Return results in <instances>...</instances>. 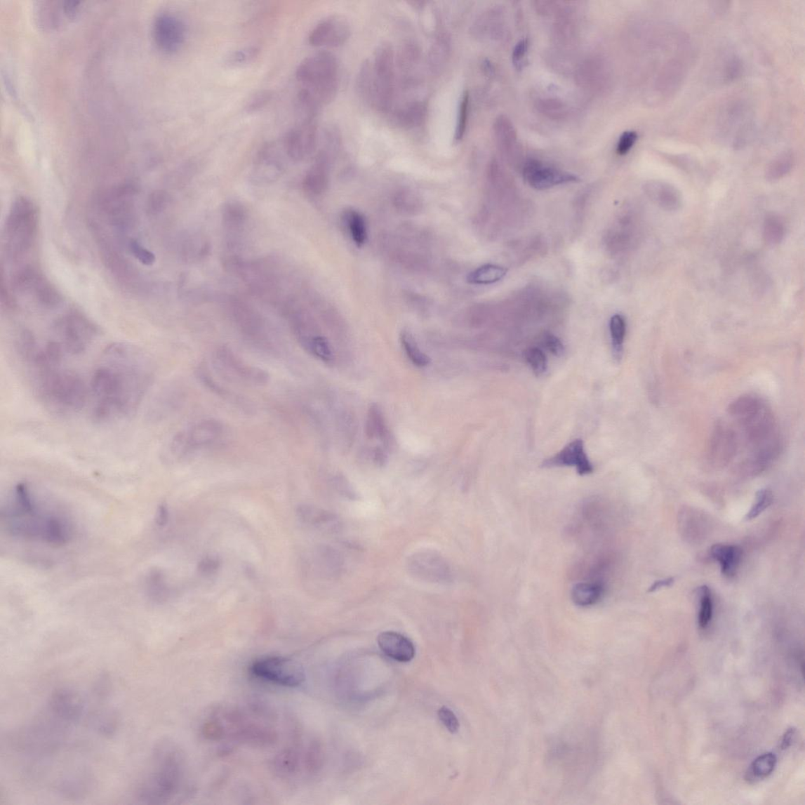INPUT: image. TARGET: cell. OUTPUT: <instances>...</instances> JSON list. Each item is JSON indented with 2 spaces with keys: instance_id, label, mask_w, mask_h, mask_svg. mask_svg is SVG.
Returning <instances> with one entry per match:
<instances>
[{
  "instance_id": "1",
  "label": "cell",
  "mask_w": 805,
  "mask_h": 805,
  "mask_svg": "<svg viewBox=\"0 0 805 805\" xmlns=\"http://www.w3.org/2000/svg\"><path fill=\"white\" fill-rule=\"evenodd\" d=\"M148 355L138 347L113 343L105 349L91 381L93 416L109 423L134 415L153 382Z\"/></svg>"
},
{
  "instance_id": "2",
  "label": "cell",
  "mask_w": 805,
  "mask_h": 805,
  "mask_svg": "<svg viewBox=\"0 0 805 805\" xmlns=\"http://www.w3.org/2000/svg\"><path fill=\"white\" fill-rule=\"evenodd\" d=\"M735 431L738 455L746 456L745 466L762 469L781 453L782 439L778 424L769 405L754 395H745L733 401L728 410Z\"/></svg>"
},
{
  "instance_id": "3",
  "label": "cell",
  "mask_w": 805,
  "mask_h": 805,
  "mask_svg": "<svg viewBox=\"0 0 805 805\" xmlns=\"http://www.w3.org/2000/svg\"><path fill=\"white\" fill-rule=\"evenodd\" d=\"M2 518L6 531L19 539L62 547L74 535L69 517L60 510L44 506L25 483L18 484L13 489Z\"/></svg>"
},
{
  "instance_id": "4",
  "label": "cell",
  "mask_w": 805,
  "mask_h": 805,
  "mask_svg": "<svg viewBox=\"0 0 805 805\" xmlns=\"http://www.w3.org/2000/svg\"><path fill=\"white\" fill-rule=\"evenodd\" d=\"M203 736L208 740L268 746L278 740L276 717L258 706L228 705L218 706L205 717Z\"/></svg>"
},
{
  "instance_id": "5",
  "label": "cell",
  "mask_w": 805,
  "mask_h": 805,
  "mask_svg": "<svg viewBox=\"0 0 805 805\" xmlns=\"http://www.w3.org/2000/svg\"><path fill=\"white\" fill-rule=\"evenodd\" d=\"M147 768L136 787L137 800L166 804L175 799L186 774V759L179 745L166 739L157 743Z\"/></svg>"
},
{
  "instance_id": "6",
  "label": "cell",
  "mask_w": 805,
  "mask_h": 805,
  "mask_svg": "<svg viewBox=\"0 0 805 805\" xmlns=\"http://www.w3.org/2000/svg\"><path fill=\"white\" fill-rule=\"evenodd\" d=\"M28 368L36 397L52 411L75 413L87 403L89 390L84 379L62 364L43 363Z\"/></svg>"
},
{
  "instance_id": "7",
  "label": "cell",
  "mask_w": 805,
  "mask_h": 805,
  "mask_svg": "<svg viewBox=\"0 0 805 805\" xmlns=\"http://www.w3.org/2000/svg\"><path fill=\"white\" fill-rule=\"evenodd\" d=\"M296 77L302 85L298 96L321 109L335 100L338 93L340 67L338 58L331 52H318L300 63Z\"/></svg>"
},
{
  "instance_id": "8",
  "label": "cell",
  "mask_w": 805,
  "mask_h": 805,
  "mask_svg": "<svg viewBox=\"0 0 805 805\" xmlns=\"http://www.w3.org/2000/svg\"><path fill=\"white\" fill-rule=\"evenodd\" d=\"M38 212L34 203L25 197L18 198L12 205L6 218L4 230V250L13 260L27 253L36 237Z\"/></svg>"
},
{
  "instance_id": "9",
  "label": "cell",
  "mask_w": 805,
  "mask_h": 805,
  "mask_svg": "<svg viewBox=\"0 0 805 805\" xmlns=\"http://www.w3.org/2000/svg\"><path fill=\"white\" fill-rule=\"evenodd\" d=\"M370 62L373 86L371 107L387 112L396 93L397 60L392 45L389 42L378 44Z\"/></svg>"
},
{
  "instance_id": "10",
  "label": "cell",
  "mask_w": 805,
  "mask_h": 805,
  "mask_svg": "<svg viewBox=\"0 0 805 805\" xmlns=\"http://www.w3.org/2000/svg\"><path fill=\"white\" fill-rule=\"evenodd\" d=\"M55 338L51 339L65 356L76 357L93 344L98 331L95 324L80 313L71 312L58 320L54 326Z\"/></svg>"
},
{
  "instance_id": "11",
  "label": "cell",
  "mask_w": 805,
  "mask_h": 805,
  "mask_svg": "<svg viewBox=\"0 0 805 805\" xmlns=\"http://www.w3.org/2000/svg\"><path fill=\"white\" fill-rule=\"evenodd\" d=\"M252 675L272 684L295 687L304 682L305 672L295 660L281 656H266L254 660Z\"/></svg>"
},
{
  "instance_id": "12",
  "label": "cell",
  "mask_w": 805,
  "mask_h": 805,
  "mask_svg": "<svg viewBox=\"0 0 805 805\" xmlns=\"http://www.w3.org/2000/svg\"><path fill=\"white\" fill-rule=\"evenodd\" d=\"M317 751L312 745L302 742L292 744L279 752L274 761L277 773L287 780H298L312 769Z\"/></svg>"
},
{
  "instance_id": "13",
  "label": "cell",
  "mask_w": 805,
  "mask_h": 805,
  "mask_svg": "<svg viewBox=\"0 0 805 805\" xmlns=\"http://www.w3.org/2000/svg\"><path fill=\"white\" fill-rule=\"evenodd\" d=\"M319 143L316 120H302L286 135L284 149L294 161H302L316 152Z\"/></svg>"
},
{
  "instance_id": "14",
  "label": "cell",
  "mask_w": 805,
  "mask_h": 805,
  "mask_svg": "<svg viewBox=\"0 0 805 805\" xmlns=\"http://www.w3.org/2000/svg\"><path fill=\"white\" fill-rule=\"evenodd\" d=\"M408 566L412 575L432 583H448L453 578L447 561L441 554L434 552L415 553L411 556Z\"/></svg>"
},
{
  "instance_id": "15",
  "label": "cell",
  "mask_w": 805,
  "mask_h": 805,
  "mask_svg": "<svg viewBox=\"0 0 805 805\" xmlns=\"http://www.w3.org/2000/svg\"><path fill=\"white\" fill-rule=\"evenodd\" d=\"M351 26L342 15H331L318 23L311 31L309 43L315 48H338L348 41Z\"/></svg>"
},
{
  "instance_id": "16",
  "label": "cell",
  "mask_w": 805,
  "mask_h": 805,
  "mask_svg": "<svg viewBox=\"0 0 805 805\" xmlns=\"http://www.w3.org/2000/svg\"><path fill=\"white\" fill-rule=\"evenodd\" d=\"M186 34L185 23L172 13H162L155 19L154 41L165 53L173 54L178 51L185 42Z\"/></svg>"
},
{
  "instance_id": "17",
  "label": "cell",
  "mask_w": 805,
  "mask_h": 805,
  "mask_svg": "<svg viewBox=\"0 0 805 805\" xmlns=\"http://www.w3.org/2000/svg\"><path fill=\"white\" fill-rule=\"evenodd\" d=\"M523 175L529 186L540 191L580 181L577 175L546 166L535 160L526 162Z\"/></svg>"
},
{
  "instance_id": "18",
  "label": "cell",
  "mask_w": 805,
  "mask_h": 805,
  "mask_svg": "<svg viewBox=\"0 0 805 805\" xmlns=\"http://www.w3.org/2000/svg\"><path fill=\"white\" fill-rule=\"evenodd\" d=\"M85 704L79 692L62 687L51 693L47 709L62 721L74 724L84 716Z\"/></svg>"
},
{
  "instance_id": "19",
  "label": "cell",
  "mask_w": 805,
  "mask_h": 805,
  "mask_svg": "<svg viewBox=\"0 0 805 805\" xmlns=\"http://www.w3.org/2000/svg\"><path fill=\"white\" fill-rule=\"evenodd\" d=\"M738 455V444L730 423L719 422L711 435L707 456L717 464H728Z\"/></svg>"
},
{
  "instance_id": "20",
  "label": "cell",
  "mask_w": 805,
  "mask_h": 805,
  "mask_svg": "<svg viewBox=\"0 0 805 805\" xmlns=\"http://www.w3.org/2000/svg\"><path fill=\"white\" fill-rule=\"evenodd\" d=\"M542 467L545 468L573 467L577 469L580 476L591 474L594 470L593 465L585 453L584 442L580 439L568 444L559 453L544 461Z\"/></svg>"
},
{
  "instance_id": "21",
  "label": "cell",
  "mask_w": 805,
  "mask_h": 805,
  "mask_svg": "<svg viewBox=\"0 0 805 805\" xmlns=\"http://www.w3.org/2000/svg\"><path fill=\"white\" fill-rule=\"evenodd\" d=\"M222 434V425L215 420H209L194 425L192 428L176 434L183 445L187 455L195 448L211 444Z\"/></svg>"
},
{
  "instance_id": "22",
  "label": "cell",
  "mask_w": 805,
  "mask_h": 805,
  "mask_svg": "<svg viewBox=\"0 0 805 805\" xmlns=\"http://www.w3.org/2000/svg\"><path fill=\"white\" fill-rule=\"evenodd\" d=\"M378 644L386 656L398 663H409L415 656L414 644L401 633L383 632L379 634Z\"/></svg>"
},
{
  "instance_id": "23",
  "label": "cell",
  "mask_w": 805,
  "mask_h": 805,
  "mask_svg": "<svg viewBox=\"0 0 805 805\" xmlns=\"http://www.w3.org/2000/svg\"><path fill=\"white\" fill-rule=\"evenodd\" d=\"M283 169V163L279 158L276 147L267 144L258 155L253 178L258 181L274 180L282 173Z\"/></svg>"
},
{
  "instance_id": "24",
  "label": "cell",
  "mask_w": 805,
  "mask_h": 805,
  "mask_svg": "<svg viewBox=\"0 0 805 805\" xmlns=\"http://www.w3.org/2000/svg\"><path fill=\"white\" fill-rule=\"evenodd\" d=\"M648 197L665 211H677L682 205V196L678 189L663 181H651L645 186Z\"/></svg>"
},
{
  "instance_id": "25",
  "label": "cell",
  "mask_w": 805,
  "mask_h": 805,
  "mask_svg": "<svg viewBox=\"0 0 805 805\" xmlns=\"http://www.w3.org/2000/svg\"><path fill=\"white\" fill-rule=\"evenodd\" d=\"M219 361L221 363L222 368L230 376H237L239 378H244V380L250 381L253 383H266L267 381V374L263 371L258 368L248 366L241 363L239 359L235 357L232 352L228 350H222L218 353Z\"/></svg>"
},
{
  "instance_id": "26",
  "label": "cell",
  "mask_w": 805,
  "mask_h": 805,
  "mask_svg": "<svg viewBox=\"0 0 805 805\" xmlns=\"http://www.w3.org/2000/svg\"><path fill=\"white\" fill-rule=\"evenodd\" d=\"M453 43L448 32L441 30L434 38L428 52L427 62L434 74H440L449 62Z\"/></svg>"
},
{
  "instance_id": "27",
  "label": "cell",
  "mask_w": 805,
  "mask_h": 805,
  "mask_svg": "<svg viewBox=\"0 0 805 805\" xmlns=\"http://www.w3.org/2000/svg\"><path fill=\"white\" fill-rule=\"evenodd\" d=\"M710 554L721 567V572L726 577H733L737 571L742 559L743 552L740 547L726 545H715L711 547Z\"/></svg>"
},
{
  "instance_id": "28",
  "label": "cell",
  "mask_w": 805,
  "mask_h": 805,
  "mask_svg": "<svg viewBox=\"0 0 805 805\" xmlns=\"http://www.w3.org/2000/svg\"><path fill=\"white\" fill-rule=\"evenodd\" d=\"M427 104L421 101H413L404 105L395 114V121L399 126L406 129L420 127L427 119Z\"/></svg>"
},
{
  "instance_id": "29",
  "label": "cell",
  "mask_w": 805,
  "mask_h": 805,
  "mask_svg": "<svg viewBox=\"0 0 805 805\" xmlns=\"http://www.w3.org/2000/svg\"><path fill=\"white\" fill-rule=\"evenodd\" d=\"M604 587L599 582H582L572 591L573 603L578 606L588 607L599 603L604 594Z\"/></svg>"
},
{
  "instance_id": "30",
  "label": "cell",
  "mask_w": 805,
  "mask_h": 805,
  "mask_svg": "<svg viewBox=\"0 0 805 805\" xmlns=\"http://www.w3.org/2000/svg\"><path fill=\"white\" fill-rule=\"evenodd\" d=\"M795 156L792 150H785L772 159L765 170V178L769 181H776L787 175L793 168Z\"/></svg>"
},
{
  "instance_id": "31",
  "label": "cell",
  "mask_w": 805,
  "mask_h": 805,
  "mask_svg": "<svg viewBox=\"0 0 805 805\" xmlns=\"http://www.w3.org/2000/svg\"><path fill=\"white\" fill-rule=\"evenodd\" d=\"M506 268L498 265H486L470 272L467 282L474 285H488L499 282L506 277Z\"/></svg>"
},
{
  "instance_id": "32",
  "label": "cell",
  "mask_w": 805,
  "mask_h": 805,
  "mask_svg": "<svg viewBox=\"0 0 805 805\" xmlns=\"http://www.w3.org/2000/svg\"><path fill=\"white\" fill-rule=\"evenodd\" d=\"M366 434L368 437L385 440L389 432L385 421L382 411L376 404H373L368 411L366 423Z\"/></svg>"
},
{
  "instance_id": "33",
  "label": "cell",
  "mask_w": 805,
  "mask_h": 805,
  "mask_svg": "<svg viewBox=\"0 0 805 805\" xmlns=\"http://www.w3.org/2000/svg\"><path fill=\"white\" fill-rule=\"evenodd\" d=\"M777 764V758L772 752L758 757L749 768L747 780L750 781L762 780L769 776L774 771Z\"/></svg>"
},
{
  "instance_id": "34",
  "label": "cell",
  "mask_w": 805,
  "mask_h": 805,
  "mask_svg": "<svg viewBox=\"0 0 805 805\" xmlns=\"http://www.w3.org/2000/svg\"><path fill=\"white\" fill-rule=\"evenodd\" d=\"M397 63L399 67L406 74V81L409 82L410 74L413 72L420 63L421 54L420 49L414 42H408L404 44Z\"/></svg>"
},
{
  "instance_id": "35",
  "label": "cell",
  "mask_w": 805,
  "mask_h": 805,
  "mask_svg": "<svg viewBox=\"0 0 805 805\" xmlns=\"http://www.w3.org/2000/svg\"><path fill=\"white\" fill-rule=\"evenodd\" d=\"M626 321L624 317L614 315L610 321V332L612 342L613 355L616 361H620L623 356L624 342L626 335Z\"/></svg>"
},
{
  "instance_id": "36",
  "label": "cell",
  "mask_w": 805,
  "mask_h": 805,
  "mask_svg": "<svg viewBox=\"0 0 805 805\" xmlns=\"http://www.w3.org/2000/svg\"><path fill=\"white\" fill-rule=\"evenodd\" d=\"M31 291L35 294L39 303L45 307L52 309L61 303L60 294L41 276L36 280Z\"/></svg>"
},
{
  "instance_id": "37",
  "label": "cell",
  "mask_w": 805,
  "mask_h": 805,
  "mask_svg": "<svg viewBox=\"0 0 805 805\" xmlns=\"http://www.w3.org/2000/svg\"><path fill=\"white\" fill-rule=\"evenodd\" d=\"M495 134L498 147L503 150L509 148H516L517 135L514 128L507 119L501 116L495 123Z\"/></svg>"
},
{
  "instance_id": "38",
  "label": "cell",
  "mask_w": 805,
  "mask_h": 805,
  "mask_svg": "<svg viewBox=\"0 0 805 805\" xmlns=\"http://www.w3.org/2000/svg\"><path fill=\"white\" fill-rule=\"evenodd\" d=\"M297 514L300 521L319 527L328 526L335 521V517L331 513L312 506L298 507Z\"/></svg>"
},
{
  "instance_id": "39",
  "label": "cell",
  "mask_w": 805,
  "mask_h": 805,
  "mask_svg": "<svg viewBox=\"0 0 805 805\" xmlns=\"http://www.w3.org/2000/svg\"><path fill=\"white\" fill-rule=\"evenodd\" d=\"M401 342L406 355L408 356L412 364L418 368H424V366L430 364V357L420 349L415 339L410 332L404 331L401 333Z\"/></svg>"
},
{
  "instance_id": "40",
  "label": "cell",
  "mask_w": 805,
  "mask_h": 805,
  "mask_svg": "<svg viewBox=\"0 0 805 805\" xmlns=\"http://www.w3.org/2000/svg\"><path fill=\"white\" fill-rule=\"evenodd\" d=\"M785 234V226L780 217L775 214L769 215L764 221V237L770 246L780 244Z\"/></svg>"
},
{
  "instance_id": "41",
  "label": "cell",
  "mask_w": 805,
  "mask_h": 805,
  "mask_svg": "<svg viewBox=\"0 0 805 805\" xmlns=\"http://www.w3.org/2000/svg\"><path fill=\"white\" fill-rule=\"evenodd\" d=\"M346 222L352 239L357 246L359 247L364 246L366 238H368V231H366V222L363 215L357 211H352L346 215Z\"/></svg>"
},
{
  "instance_id": "42",
  "label": "cell",
  "mask_w": 805,
  "mask_h": 805,
  "mask_svg": "<svg viewBox=\"0 0 805 805\" xmlns=\"http://www.w3.org/2000/svg\"><path fill=\"white\" fill-rule=\"evenodd\" d=\"M303 345L306 350L324 362L330 363L333 356L331 347L327 340L321 336H312Z\"/></svg>"
},
{
  "instance_id": "43",
  "label": "cell",
  "mask_w": 805,
  "mask_h": 805,
  "mask_svg": "<svg viewBox=\"0 0 805 805\" xmlns=\"http://www.w3.org/2000/svg\"><path fill=\"white\" fill-rule=\"evenodd\" d=\"M470 113V93L464 91L461 98L455 130V142H461L466 134Z\"/></svg>"
},
{
  "instance_id": "44",
  "label": "cell",
  "mask_w": 805,
  "mask_h": 805,
  "mask_svg": "<svg viewBox=\"0 0 805 805\" xmlns=\"http://www.w3.org/2000/svg\"><path fill=\"white\" fill-rule=\"evenodd\" d=\"M700 611L698 624L702 628L709 625L712 618L713 604L710 589L707 586L699 588Z\"/></svg>"
},
{
  "instance_id": "45",
  "label": "cell",
  "mask_w": 805,
  "mask_h": 805,
  "mask_svg": "<svg viewBox=\"0 0 805 805\" xmlns=\"http://www.w3.org/2000/svg\"><path fill=\"white\" fill-rule=\"evenodd\" d=\"M147 589L150 597L157 601H165L168 597V588L163 575L158 571L150 573L147 580Z\"/></svg>"
},
{
  "instance_id": "46",
  "label": "cell",
  "mask_w": 805,
  "mask_h": 805,
  "mask_svg": "<svg viewBox=\"0 0 805 805\" xmlns=\"http://www.w3.org/2000/svg\"><path fill=\"white\" fill-rule=\"evenodd\" d=\"M524 357L536 376L545 374L547 371V359L544 352L539 348H530L524 353Z\"/></svg>"
},
{
  "instance_id": "47",
  "label": "cell",
  "mask_w": 805,
  "mask_h": 805,
  "mask_svg": "<svg viewBox=\"0 0 805 805\" xmlns=\"http://www.w3.org/2000/svg\"><path fill=\"white\" fill-rule=\"evenodd\" d=\"M772 502H773V496H772L770 490L764 488L758 491L756 495V503L746 515L745 520L751 521L757 519L771 505Z\"/></svg>"
},
{
  "instance_id": "48",
  "label": "cell",
  "mask_w": 805,
  "mask_h": 805,
  "mask_svg": "<svg viewBox=\"0 0 805 805\" xmlns=\"http://www.w3.org/2000/svg\"><path fill=\"white\" fill-rule=\"evenodd\" d=\"M273 99V93L270 90H262L255 93L246 102L245 111L247 114H254L264 109Z\"/></svg>"
},
{
  "instance_id": "49",
  "label": "cell",
  "mask_w": 805,
  "mask_h": 805,
  "mask_svg": "<svg viewBox=\"0 0 805 805\" xmlns=\"http://www.w3.org/2000/svg\"><path fill=\"white\" fill-rule=\"evenodd\" d=\"M260 50L256 47H247L234 51L228 58L227 63L234 67H241L253 62L258 57Z\"/></svg>"
},
{
  "instance_id": "50",
  "label": "cell",
  "mask_w": 805,
  "mask_h": 805,
  "mask_svg": "<svg viewBox=\"0 0 805 805\" xmlns=\"http://www.w3.org/2000/svg\"><path fill=\"white\" fill-rule=\"evenodd\" d=\"M129 251L140 263L146 266H152L155 263V255L140 244L138 241L132 239L128 244Z\"/></svg>"
},
{
  "instance_id": "51",
  "label": "cell",
  "mask_w": 805,
  "mask_h": 805,
  "mask_svg": "<svg viewBox=\"0 0 805 805\" xmlns=\"http://www.w3.org/2000/svg\"><path fill=\"white\" fill-rule=\"evenodd\" d=\"M440 721L451 734H455L460 729V722L453 710L443 706L437 712Z\"/></svg>"
},
{
  "instance_id": "52",
  "label": "cell",
  "mask_w": 805,
  "mask_h": 805,
  "mask_svg": "<svg viewBox=\"0 0 805 805\" xmlns=\"http://www.w3.org/2000/svg\"><path fill=\"white\" fill-rule=\"evenodd\" d=\"M639 138L638 133L634 131H626L620 135L617 145L618 155L624 156L630 152Z\"/></svg>"
},
{
  "instance_id": "53",
  "label": "cell",
  "mask_w": 805,
  "mask_h": 805,
  "mask_svg": "<svg viewBox=\"0 0 805 805\" xmlns=\"http://www.w3.org/2000/svg\"><path fill=\"white\" fill-rule=\"evenodd\" d=\"M542 342L545 348L555 357H560L564 355L566 349L564 343L552 333H545L543 337Z\"/></svg>"
},
{
  "instance_id": "54",
  "label": "cell",
  "mask_w": 805,
  "mask_h": 805,
  "mask_svg": "<svg viewBox=\"0 0 805 805\" xmlns=\"http://www.w3.org/2000/svg\"><path fill=\"white\" fill-rule=\"evenodd\" d=\"M220 567V559L218 557L208 556L199 562L198 569L200 574L203 576H211L217 573Z\"/></svg>"
},
{
  "instance_id": "55",
  "label": "cell",
  "mask_w": 805,
  "mask_h": 805,
  "mask_svg": "<svg viewBox=\"0 0 805 805\" xmlns=\"http://www.w3.org/2000/svg\"><path fill=\"white\" fill-rule=\"evenodd\" d=\"M167 196L162 192H155L150 196L149 199V211L152 213H157L162 211L164 207L166 205Z\"/></svg>"
},
{
  "instance_id": "56",
  "label": "cell",
  "mask_w": 805,
  "mask_h": 805,
  "mask_svg": "<svg viewBox=\"0 0 805 805\" xmlns=\"http://www.w3.org/2000/svg\"><path fill=\"white\" fill-rule=\"evenodd\" d=\"M528 50L527 40H522L515 46L513 51V62L516 67H520L521 62L525 58Z\"/></svg>"
},
{
  "instance_id": "57",
  "label": "cell",
  "mask_w": 805,
  "mask_h": 805,
  "mask_svg": "<svg viewBox=\"0 0 805 805\" xmlns=\"http://www.w3.org/2000/svg\"><path fill=\"white\" fill-rule=\"evenodd\" d=\"M796 736V730L793 728L785 731L781 742L782 750H787L793 744Z\"/></svg>"
},
{
  "instance_id": "58",
  "label": "cell",
  "mask_w": 805,
  "mask_h": 805,
  "mask_svg": "<svg viewBox=\"0 0 805 805\" xmlns=\"http://www.w3.org/2000/svg\"><path fill=\"white\" fill-rule=\"evenodd\" d=\"M674 581H675V579L672 578L657 580L654 582V583L651 586L649 590H648V592H656L663 587H671L673 585Z\"/></svg>"
},
{
  "instance_id": "59",
  "label": "cell",
  "mask_w": 805,
  "mask_h": 805,
  "mask_svg": "<svg viewBox=\"0 0 805 805\" xmlns=\"http://www.w3.org/2000/svg\"><path fill=\"white\" fill-rule=\"evenodd\" d=\"M168 509L165 506L160 507L158 513V518H157V522H158L159 526H164L168 522Z\"/></svg>"
},
{
  "instance_id": "60",
  "label": "cell",
  "mask_w": 805,
  "mask_h": 805,
  "mask_svg": "<svg viewBox=\"0 0 805 805\" xmlns=\"http://www.w3.org/2000/svg\"><path fill=\"white\" fill-rule=\"evenodd\" d=\"M79 2H65L64 6L65 13H67L69 16L74 15L78 8H79Z\"/></svg>"
}]
</instances>
